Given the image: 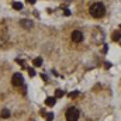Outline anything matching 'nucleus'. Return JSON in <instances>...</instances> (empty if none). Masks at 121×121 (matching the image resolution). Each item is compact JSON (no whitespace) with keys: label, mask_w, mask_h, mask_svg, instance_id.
I'll return each mask as SVG.
<instances>
[{"label":"nucleus","mask_w":121,"mask_h":121,"mask_svg":"<svg viewBox=\"0 0 121 121\" xmlns=\"http://www.w3.org/2000/svg\"><path fill=\"white\" fill-rule=\"evenodd\" d=\"M70 37H72V41H73V42H80V41L83 39V34H82L80 31H78V30L73 31Z\"/></svg>","instance_id":"nucleus-4"},{"label":"nucleus","mask_w":121,"mask_h":121,"mask_svg":"<svg viewBox=\"0 0 121 121\" xmlns=\"http://www.w3.org/2000/svg\"><path fill=\"white\" fill-rule=\"evenodd\" d=\"M27 1H28V3H31V4H34V3H35V0H27Z\"/></svg>","instance_id":"nucleus-16"},{"label":"nucleus","mask_w":121,"mask_h":121,"mask_svg":"<svg viewBox=\"0 0 121 121\" xmlns=\"http://www.w3.org/2000/svg\"><path fill=\"white\" fill-rule=\"evenodd\" d=\"M111 37H113V39H114V41H120V38H121V31H120V30H118V31H114Z\"/></svg>","instance_id":"nucleus-8"},{"label":"nucleus","mask_w":121,"mask_h":121,"mask_svg":"<svg viewBox=\"0 0 121 121\" xmlns=\"http://www.w3.org/2000/svg\"><path fill=\"white\" fill-rule=\"evenodd\" d=\"M63 13H65V16H70V11H69L68 9H65V10H63Z\"/></svg>","instance_id":"nucleus-14"},{"label":"nucleus","mask_w":121,"mask_h":121,"mask_svg":"<svg viewBox=\"0 0 121 121\" xmlns=\"http://www.w3.org/2000/svg\"><path fill=\"white\" fill-rule=\"evenodd\" d=\"M52 118H54V114H52V113H48V114H47V120L51 121Z\"/></svg>","instance_id":"nucleus-12"},{"label":"nucleus","mask_w":121,"mask_h":121,"mask_svg":"<svg viewBox=\"0 0 121 121\" xmlns=\"http://www.w3.org/2000/svg\"><path fill=\"white\" fill-rule=\"evenodd\" d=\"M20 26L24 27V28H31L32 27V21H30V20H21L20 21Z\"/></svg>","instance_id":"nucleus-5"},{"label":"nucleus","mask_w":121,"mask_h":121,"mask_svg":"<svg viewBox=\"0 0 121 121\" xmlns=\"http://www.w3.org/2000/svg\"><path fill=\"white\" fill-rule=\"evenodd\" d=\"M55 103H56V99H55V97H48V99L45 100V104H47L48 107H52V106H55Z\"/></svg>","instance_id":"nucleus-6"},{"label":"nucleus","mask_w":121,"mask_h":121,"mask_svg":"<svg viewBox=\"0 0 121 121\" xmlns=\"http://www.w3.org/2000/svg\"><path fill=\"white\" fill-rule=\"evenodd\" d=\"M55 94H56V97H62L63 96V91L60 90V89H58V90L55 91Z\"/></svg>","instance_id":"nucleus-11"},{"label":"nucleus","mask_w":121,"mask_h":121,"mask_svg":"<svg viewBox=\"0 0 121 121\" xmlns=\"http://www.w3.org/2000/svg\"><path fill=\"white\" fill-rule=\"evenodd\" d=\"M79 120V110L75 107L68 108L66 111V121H78Z\"/></svg>","instance_id":"nucleus-2"},{"label":"nucleus","mask_w":121,"mask_h":121,"mask_svg":"<svg viewBox=\"0 0 121 121\" xmlns=\"http://www.w3.org/2000/svg\"><path fill=\"white\" fill-rule=\"evenodd\" d=\"M28 75L30 76H35V70L34 69H28Z\"/></svg>","instance_id":"nucleus-13"},{"label":"nucleus","mask_w":121,"mask_h":121,"mask_svg":"<svg viewBox=\"0 0 121 121\" xmlns=\"http://www.w3.org/2000/svg\"><path fill=\"white\" fill-rule=\"evenodd\" d=\"M11 83L16 86V87H20L24 85V79H23V75L21 73H14L13 78H11Z\"/></svg>","instance_id":"nucleus-3"},{"label":"nucleus","mask_w":121,"mask_h":121,"mask_svg":"<svg viewBox=\"0 0 121 121\" xmlns=\"http://www.w3.org/2000/svg\"><path fill=\"white\" fill-rule=\"evenodd\" d=\"M120 31H121V24H120Z\"/></svg>","instance_id":"nucleus-17"},{"label":"nucleus","mask_w":121,"mask_h":121,"mask_svg":"<svg viewBox=\"0 0 121 121\" xmlns=\"http://www.w3.org/2000/svg\"><path fill=\"white\" fill-rule=\"evenodd\" d=\"M13 9H14V10H21V9H23V4H21L20 1H14V3H13Z\"/></svg>","instance_id":"nucleus-9"},{"label":"nucleus","mask_w":121,"mask_h":121,"mask_svg":"<svg viewBox=\"0 0 121 121\" xmlns=\"http://www.w3.org/2000/svg\"><path fill=\"white\" fill-rule=\"evenodd\" d=\"M34 65L35 66H41L42 65V58H35L34 59Z\"/></svg>","instance_id":"nucleus-10"},{"label":"nucleus","mask_w":121,"mask_h":121,"mask_svg":"<svg viewBox=\"0 0 121 121\" xmlns=\"http://www.w3.org/2000/svg\"><path fill=\"white\" fill-rule=\"evenodd\" d=\"M90 14L93 17H96V18L103 17V16L106 14V7H104V4H103V3H94V4H91Z\"/></svg>","instance_id":"nucleus-1"},{"label":"nucleus","mask_w":121,"mask_h":121,"mask_svg":"<svg viewBox=\"0 0 121 121\" xmlns=\"http://www.w3.org/2000/svg\"><path fill=\"white\" fill-rule=\"evenodd\" d=\"M0 117H1V118H9V117H10V111H9L7 108L1 110V113H0Z\"/></svg>","instance_id":"nucleus-7"},{"label":"nucleus","mask_w":121,"mask_h":121,"mask_svg":"<svg viewBox=\"0 0 121 121\" xmlns=\"http://www.w3.org/2000/svg\"><path fill=\"white\" fill-rule=\"evenodd\" d=\"M69 96H70V97H76V96H78V91H72Z\"/></svg>","instance_id":"nucleus-15"}]
</instances>
